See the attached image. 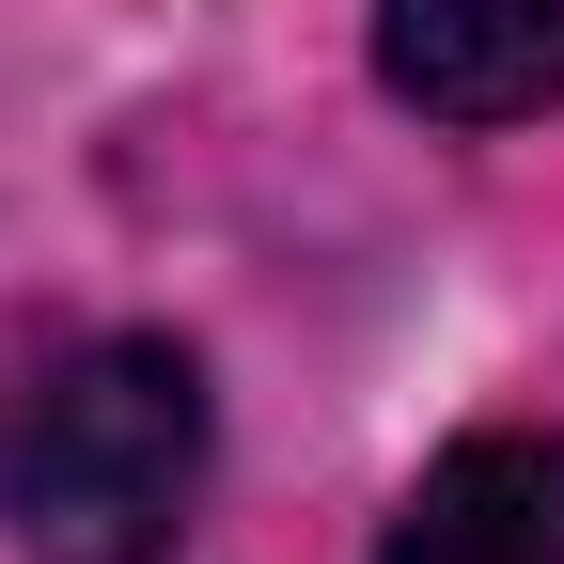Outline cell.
<instances>
[{"mask_svg":"<svg viewBox=\"0 0 564 564\" xmlns=\"http://www.w3.org/2000/svg\"><path fill=\"white\" fill-rule=\"evenodd\" d=\"M204 486V377L158 329H79L0 392V533L32 564H158Z\"/></svg>","mask_w":564,"mask_h":564,"instance_id":"6da1fadb","label":"cell"},{"mask_svg":"<svg viewBox=\"0 0 564 564\" xmlns=\"http://www.w3.org/2000/svg\"><path fill=\"white\" fill-rule=\"evenodd\" d=\"M377 63L440 126L564 110V0H377Z\"/></svg>","mask_w":564,"mask_h":564,"instance_id":"7a4b0ae2","label":"cell"},{"mask_svg":"<svg viewBox=\"0 0 564 564\" xmlns=\"http://www.w3.org/2000/svg\"><path fill=\"white\" fill-rule=\"evenodd\" d=\"M377 564H564V440H455Z\"/></svg>","mask_w":564,"mask_h":564,"instance_id":"3957f363","label":"cell"}]
</instances>
